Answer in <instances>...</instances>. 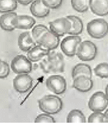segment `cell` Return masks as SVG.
I'll use <instances>...</instances> for the list:
<instances>
[{"label": "cell", "instance_id": "6da1fadb", "mask_svg": "<svg viewBox=\"0 0 108 125\" xmlns=\"http://www.w3.org/2000/svg\"><path fill=\"white\" fill-rule=\"evenodd\" d=\"M39 109L44 113L56 115L62 109L63 102L57 95H46L38 101Z\"/></svg>", "mask_w": 108, "mask_h": 125}, {"label": "cell", "instance_id": "7a4b0ae2", "mask_svg": "<svg viewBox=\"0 0 108 125\" xmlns=\"http://www.w3.org/2000/svg\"><path fill=\"white\" fill-rule=\"evenodd\" d=\"M87 31L92 38L100 39L108 34V23L104 19H95L87 24Z\"/></svg>", "mask_w": 108, "mask_h": 125}, {"label": "cell", "instance_id": "3957f363", "mask_svg": "<svg viewBox=\"0 0 108 125\" xmlns=\"http://www.w3.org/2000/svg\"><path fill=\"white\" fill-rule=\"evenodd\" d=\"M97 48L96 45L89 40L82 42L77 49L76 55L83 62H89L96 57Z\"/></svg>", "mask_w": 108, "mask_h": 125}, {"label": "cell", "instance_id": "277c9868", "mask_svg": "<svg viewBox=\"0 0 108 125\" xmlns=\"http://www.w3.org/2000/svg\"><path fill=\"white\" fill-rule=\"evenodd\" d=\"M81 42L82 38L78 35L68 36L62 41L60 44L61 50L66 56L72 57L76 55L77 49Z\"/></svg>", "mask_w": 108, "mask_h": 125}, {"label": "cell", "instance_id": "5b68a950", "mask_svg": "<svg viewBox=\"0 0 108 125\" xmlns=\"http://www.w3.org/2000/svg\"><path fill=\"white\" fill-rule=\"evenodd\" d=\"M11 69L17 74H29L32 70V64L27 57L17 55L11 62Z\"/></svg>", "mask_w": 108, "mask_h": 125}, {"label": "cell", "instance_id": "8992f818", "mask_svg": "<svg viewBox=\"0 0 108 125\" xmlns=\"http://www.w3.org/2000/svg\"><path fill=\"white\" fill-rule=\"evenodd\" d=\"M46 86L49 91L60 95L64 94L67 89V82L61 75H52L47 79Z\"/></svg>", "mask_w": 108, "mask_h": 125}, {"label": "cell", "instance_id": "52a82bcc", "mask_svg": "<svg viewBox=\"0 0 108 125\" xmlns=\"http://www.w3.org/2000/svg\"><path fill=\"white\" fill-rule=\"evenodd\" d=\"M108 106V98L105 93L97 92L89 98L88 107L92 112H103Z\"/></svg>", "mask_w": 108, "mask_h": 125}, {"label": "cell", "instance_id": "ba28073f", "mask_svg": "<svg viewBox=\"0 0 108 125\" xmlns=\"http://www.w3.org/2000/svg\"><path fill=\"white\" fill-rule=\"evenodd\" d=\"M33 79L29 74H19L13 79V87L20 94H24L32 87Z\"/></svg>", "mask_w": 108, "mask_h": 125}, {"label": "cell", "instance_id": "9c48e42d", "mask_svg": "<svg viewBox=\"0 0 108 125\" xmlns=\"http://www.w3.org/2000/svg\"><path fill=\"white\" fill-rule=\"evenodd\" d=\"M49 30L59 37L68 34L71 29V22L67 17L55 19L49 23Z\"/></svg>", "mask_w": 108, "mask_h": 125}, {"label": "cell", "instance_id": "30bf717a", "mask_svg": "<svg viewBox=\"0 0 108 125\" xmlns=\"http://www.w3.org/2000/svg\"><path fill=\"white\" fill-rule=\"evenodd\" d=\"M60 43L59 37L53 33L52 31H47L45 32L38 40L37 44L41 45L44 48L48 50H54L57 49Z\"/></svg>", "mask_w": 108, "mask_h": 125}, {"label": "cell", "instance_id": "8fae6325", "mask_svg": "<svg viewBox=\"0 0 108 125\" xmlns=\"http://www.w3.org/2000/svg\"><path fill=\"white\" fill-rule=\"evenodd\" d=\"M73 87L79 92H87L93 87V82L91 77L85 75H79L73 79Z\"/></svg>", "mask_w": 108, "mask_h": 125}, {"label": "cell", "instance_id": "7c38bea8", "mask_svg": "<svg viewBox=\"0 0 108 125\" xmlns=\"http://www.w3.org/2000/svg\"><path fill=\"white\" fill-rule=\"evenodd\" d=\"M89 6L91 11L97 16L108 15V0H89Z\"/></svg>", "mask_w": 108, "mask_h": 125}, {"label": "cell", "instance_id": "4fadbf2b", "mask_svg": "<svg viewBox=\"0 0 108 125\" xmlns=\"http://www.w3.org/2000/svg\"><path fill=\"white\" fill-rule=\"evenodd\" d=\"M32 14L37 18H44L48 16L50 9L48 8L42 0H34L30 7Z\"/></svg>", "mask_w": 108, "mask_h": 125}, {"label": "cell", "instance_id": "5bb4252c", "mask_svg": "<svg viewBox=\"0 0 108 125\" xmlns=\"http://www.w3.org/2000/svg\"><path fill=\"white\" fill-rule=\"evenodd\" d=\"M36 21L28 15H17L12 20V24L15 29H30L35 24Z\"/></svg>", "mask_w": 108, "mask_h": 125}, {"label": "cell", "instance_id": "9a60e30c", "mask_svg": "<svg viewBox=\"0 0 108 125\" xmlns=\"http://www.w3.org/2000/svg\"><path fill=\"white\" fill-rule=\"evenodd\" d=\"M36 42L29 31L23 32L19 36L18 46L22 52H27L32 47L36 46Z\"/></svg>", "mask_w": 108, "mask_h": 125}, {"label": "cell", "instance_id": "2e32d148", "mask_svg": "<svg viewBox=\"0 0 108 125\" xmlns=\"http://www.w3.org/2000/svg\"><path fill=\"white\" fill-rule=\"evenodd\" d=\"M49 54V50L44 48L41 45H36L27 52V58L32 62H39L40 59Z\"/></svg>", "mask_w": 108, "mask_h": 125}, {"label": "cell", "instance_id": "e0dca14e", "mask_svg": "<svg viewBox=\"0 0 108 125\" xmlns=\"http://www.w3.org/2000/svg\"><path fill=\"white\" fill-rule=\"evenodd\" d=\"M17 16L15 12L4 13L0 17V27L7 31H12L15 28L12 24V20Z\"/></svg>", "mask_w": 108, "mask_h": 125}, {"label": "cell", "instance_id": "ac0fdd59", "mask_svg": "<svg viewBox=\"0 0 108 125\" xmlns=\"http://www.w3.org/2000/svg\"><path fill=\"white\" fill-rule=\"evenodd\" d=\"M67 18L70 21L72 25L68 34L69 35L80 34L84 29V24L82 19L75 15H68L67 16Z\"/></svg>", "mask_w": 108, "mask_h": 125}, {"label": "cell", "instance_id": "d6986e66", "mask_svg": "<svg viewBox=\"0 0 108 125\" xmlns=\"http://www.w3.org/2000/svg\"><path fill=\"white\" fill-rule=\"evenodd\" d=\"M79 75H85L92 78V72L90 66L87 64H83V63H79L76 64L72 69V79H75V77Z\"/></svg>", "mask_w": 108, "mask_h": 125}, {"label": "cell", "instance_id": "ffe728a7", "mask_svg": "<svg viewBox=\"0 0 108 125\" xmlns=\"http://www.w3.org/2000/svg\"><path fill=\"white\" fill-rule=\"evenodd\" d=\"M86 122L85 116L82 111L79 109H72L68 113L67 116V122L68 123H85Z\"/></svg>", "mask_w": 108, "mask_h": 125}, {"label": "cell", "instance_id": "44dd1931", "mask_svg": "<svg viewBox=\"0 0 108 125\" xmlns=\"http://www.w3.org/2000/svg\"><path fill=\"white\" fill-rule=\"evenodd\" d=\"M17 0H0V13L12 12L17 8Z\"/></svg>", "mask_w": 108, "mask_h": 125}, {"label": "cell", "instance_id": "7402d4cb", "mask_svg": "<svg viewBox=\"0 0 108 125\" xmlns=\"http://www.w3.org/2000/svg\"><path fill=\"white\" fill-rule=\"evenodd\" d=\"M89 0H71L72 7L76 11L85 13L89 8Z\"/></svg>", "mask_w": 108, "mask_h": 125}, {"label": "cell", "instance_id": "603a6c76", "mask_svg": "<svg viewBox=\"0 0 108 125\" xmlns=\"http://www.w3.org/2000/svg\"><path fill=\"white\" fill-rule=\"evenodd\" d=\"M64 67H65V63H64L63 57L60 54H57L52 59V69H54L53 72H64Z\"/></svg>", "mask_w": 108, "mask_h": 125}, {"label": "cell", "instance_id": "cb8c5ba5", "mask_svg": "<svg viewBox=\"0 0 108 125\" xmlns=\"http://www.w3.org/2000/svg\"><path fill=\"white\" fill-rule=\"evenodd\" d=\"M94 73L97 77L107 79L108 78V63L102 62L98 64L94 68Z\"/></svg>", "mask_w": 108, "mask_h": 125}, {"label": "cell", "instance_id": "d4e9b609", "mask_svg": "<svg viewBox=\"0 0 108 125\" xmlns=\"http://www.w3.org/2000/svg\"><path fill=\"white\" fill-rule=\"evenodd\" d=\"M49 29L43 24H38L34 27V28L32 30V36L34 39V40L36 42V43L38 42L39 38Z\"/></svg>", "mask_w": 108, "mask_h": 125}, {"label": "cell", "instance_id": "484cf974", "mask_svg": "<svg viewBox=\"0 0 108 125\" xmlns=\"http://www.w3.org/2000/svg\"><path fill=\"white\" fill-rule=\"evenodd\" d=\"M35 123H55V120L51 115L44 113L37 116L34 119Z\"/></svg>", "mask_w": 108, "mask_h": 125}, {"label": "cell", "instance_id": "4316f807", "mask_svg": "<svg viewBox=\"0 0 108 125\" xmlns=\"http://www.w3.org/2000/svg\"><path fill=\"white\" fill-rule=\"evenodd\" d=\"M87 122L89 123L104 122V114L102 113V112H93L92 114L89 116Z\"/></svg>", "mask_w": 108, "mask_h": 125}, {"label": "cell", "instance_id": "83f0119b", "mask_svg": "<svg viewBox=\"0 0 108 125\" xmlns=\"http://www.w3.org/2000/svg\"><path fill=\"white\" fill-rule=\"evenodd\" d=\"M50 10H56L61 7L63 0H42Z\"/></svg>", "mask_w": 108, "mask_h": 125}, {"label": "cell", "instance_id": "f1b7e54d", "mask_svg": "<svg viewBox=\"0 0 108 125\" xmlns=\"http://www.w3.org/2000/svg\"><path fill=\"white\" fill-rule=\"evenodd\" d=\"M10 72V67L8 63L2 61V68L0 71V79H4L9 76Z\"/></svg>", "mask_w": 108, "mask_h": 125}, {"label": "cell", "instance_id": "f546056e", "mask_svg": "<svg viewBox=\"0 0 108 125\" xmlns=\"http://www.w3.org/2000/svg\"><path fill=\"white\" fill-rule=\"evenodd\" d=\"M18 1V3H20V4L24 5V6H27L28 4H31L34 0H17Z\"/></svg>", "mask_w": 108, "mask_h": 125}, {"label": "cell", "instance_id": "4dcf8cb0", "mask_svg": "<svg viewBox=\"0 0 108 125\" xmlns=\"http://www.w3.org/2000/svg\"><path fill=\"white\" fill-rule=\"evenodd\" d=\"M104 122H108V109L104 113Z\"/></svg>", "mask_w": 108, "mask_h": 125}, {"label": "cell", "instance_id": "1f68e13d", "mask_svg": "<svg viewBox=\"0 0 108 125\" xmlns=\"http://www.w3.org/2000/svg\"><path fill=\"white\" fill-rule=\"evenodd\" d=\"M105 94H106V96L108 98V85H107V87L105 88Z\"/></svg>", "mask_w": 108, "mask_h": 125}, {"label": "cell", "instance_id": "d6a6232c", "mask_svg": "<svg viewBox=\"0 0 108 125\" xmlns=\"http://www.w3.org/2000/svg\"><path fill=\"white\" fill-rule=\"evenodd\" d=\"M1 68H2V61L0 59V71L1 69Z\"/></svg>", "mask_w": 108, "mask_h": 125}]
</instances>
